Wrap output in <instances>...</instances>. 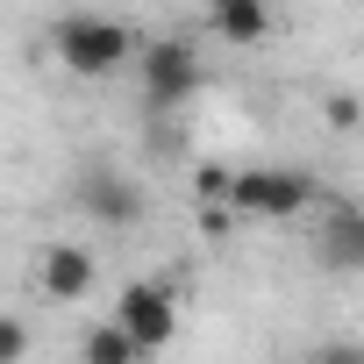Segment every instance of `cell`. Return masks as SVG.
Listing matches in <instances>:
<instances>
[{"mask_svg": "<svg viewBox=\"0 0 364 364\" xmlns=\"http://www.w3.org/2000/svg\"><path fill=\"white\" fill-rule=\"evenodd\" d=\"M50 50H58L65 72L100 79V72H114V65L136 50V36H129L122 22H107V15H65V22L50 29Z\"/></svg>", "mask_w": 364, "mask_h": 364, "instance_id": "1", "label": "cell"}, {"mask_svg": "<svg viewBox=\"0 0 364 364\" xmlns=\"http://www.w3.org/2000/svg\"><path fill=\"white\" fill-rule=\"evenodd\" d=\"M307 200H314V186H307L300 171L250 164V171L229 178V208H236V222H293V215H307Z\"/></svg>", "mask_w": 364, "mask_h": 364, "instance_id": "2", "label": "cell"}, {"mask_svg": "<svg viewBox=\"0 0 364 364\" xmlns=\"http://www.w3.org/2000/svg\"><path fill=\"white\" fill-rule=\"evenodd\" d=\"M114 321L129 328V343H136V350H164V343H171V328H178V300H171V286L136 279V286L122 293Z\"/></svg>", "mask_w": 364, "mask_h": 364, "instance_id": "3", "label": "cell"}, {"mask_svg": "<svg viewBox=\"0 0 364 364\" xmlns=\"http://www.w3.org/2000/svg\"><path fill=\"white\" fill-rule=\"evenodd\" d=\"M200 50L193 43H178V36H164V43H150L143 50V86H150V100L157 107H178V100H193L200 93Z\"/></svg>", "mask_w": 364, "mask_h": 364, "instance_id": "4", "label": "cell"}, {"mask_svg": "<svg viewBox=\"0 0 364 364\" xmlns=\"http://www.w3.org/2000/svg\"><path fill=\"white\" fill-rule=\"evenodd\" d=\"M314 257H321L328 272H364V208L328 200V215H321V229H314Z\"/></svg>", "mask_w": 364, "mask_h": 364, "instance_id": "5", "label": "cell"}, {"mask_svg": "<svg viewBox=\"0 0 364 364\" xmlns=\"http://www.w3.org/2000/svg\"><path fill=\"white\" fill-rule=\"evenodd\" d=\"M36 272H43V293H50V300H86V293H93V279H100L93 250H79V243H50Z\"/></svg>", "mask_w": 364, "mask_h": 364, "instance_id": "6", "label": "cell"}, {"mask_svg": "<svg viewBox=\"0 0 364 364\" xmlns=\"http://www.w3.org/2000/svg\"><path fill=\"white\" fill-rule=\"evenodd\" d=\"M79 200H86L100 222H114V229H129V222L143 215V193L129 186L122 171H86V178H79Z\"/></svg>", "mask_w": 364, "mask_h": 364, "instance_id": "7", "label": "cell"}, {"mask_svg": "<svg viewBox=\"0 0 364 364\" xmlns=\"http://www.w3.org/2000/svg\"><path fill=\"white\" fill-rule=\"evenodd\" d=\"M208 15H215L222 43H264L272 36V8L264 0H208Z\"/></svg>", "mask_w": 364, "mask_h": 364, "instance_id": "8", "label": "cell"}, {"mask_svg": "<svg viewBox=\"0 0 364 364\" xmlns=\"http://www.w3.org/2000/svg\"><path fill=\"white\" fill-rule=\"evenodd\" d=\"M136 357H143V350L129 343V328H122V321H107V328H93V336H86V364H136Z\"/></svg>", "mask_w": 364, "mask_h": 364, "instance_id": "9", "label": "cell"}, {"mask_svg": "<svg viewBox=\"0 0 364 364\" xmlns=\"http://www.w3.org/2000/svg\"><path fill=\"white\" fill-rule=\"evenodd\" d=\"M229 178H236V171H222V164H200V171H193V193H200V208H215V200L229 208Z\"/></svg>", "mask_w": 364, "mask_h": 364, "instance_id": "10", "label": "cell"}, {"mask_svg": "<svg viewBox=\"0 0 364 364\" xmlns=\"http://www.w3.org/2000/svg\"><path fill=\"white\" fill-rule=\"evenodd\" d=\"M22 350H29V328L15 314H0V364H22Z\"/></svg>", "mask_w": 364, "mask_h": 364, "instance_id": "11", "label": "cell"}, {"mask_svg": "<svg viewBox=\"0 0 364 364\" xmlns=\"http://www.w3.org/2000/svg\"><path fill=\"white\" fill-rule=\"evenodd\" d=\"M307 364H364V343H321Z\"/></svg>", "mask_w": 364, "mask_h": 364, "instance_id": "12", "label": "cell"}, {"mask_svg": "<svg viewBox=\"0 0 364 364\" xmlns=\"http://www.w3.org/2000/svg\"><path fill=\"white\" fill-rule=\"evenodd\" d=\"M357 114H364V107H357L350 93H336V100H328V122H336V129H357Z\"/></svg>", "mask_w": 364, "mask_h": 364, "instance_id": "13", "label": "cell"}]
</instances>
